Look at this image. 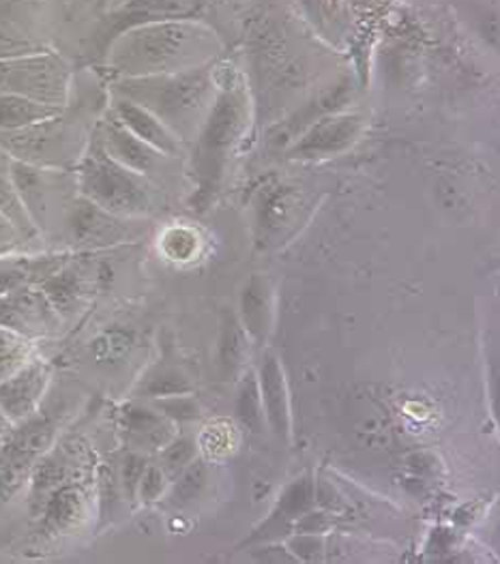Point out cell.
Masks as SVG:
<instances>
[{
	"instance_id": "obj_1",
	"label": "cell",
	"mask_w": 500,
	"mask_h": 564,
	"mask_svg": "<svg viewBox=\"0 0 500 564\" xmlns=\"http://www.w3.org/2000/svg\"><path fill=\"white\" fill-rule=\"evenodd\" d=\"M219 35L200 20H170L129 29L110 41V65L123 78L185 72L215 63Z\"/></svg>"
},
{
	"instance_id": "obj_2",
	"label": "cell",
	"mask_w": 500,
	"mask_h": 564,
	"mask_svg": "<svg viewBox=\"0 0 500 564\" xmlns=\"http://www.w3.org/2000/svg\"><path fill=\"white\" fill-rule=\"evenodd\" d=\"M119 97L142 106L181 140L194 144L209 117L219 84L215 63L144 78H123L117 86Z\"/></svg>"
},
{
	"instance_id": "obj_3",
	"label": "cell",
	"mask_w": 500,
	"mask_h": 564,
	"mask_svg": "<svg viewBox=\"0 0 500 564\" xmlns=\"http://www.w3.org/2000/svg\"><path fill=\"white\" fill-rule=\"evenodd\" d=\"M251 119L250 93L241 80L219 86L209 117L194 140V174L198 194L194 202L207 206L219 189L228 162L248 133Z\"/></svg>"
},
{
	"instance_id": "obj_4",
	"label": "cell",
	"mask_w": 500,
	"mask_h": 564,
	"mask_svg": "<svg viewBox=\"0 0 500 564\" xmlns=\"http://www.w3.org/2000/svg\"><path fill=\"white\" fill-rule=\"evenodd\" d=\"M83 198L117 217H142L151 210V194L142 174L115 162L99 142L84 155L78 174Z\"/></svg>"
},
{
	"instance_id": "obj_5",
	"label": "cell",
	"mask_w": 500,
	"mask_h": 564,
	"mask_svg": "<svg viewBox=\"0 0 500 564\" xmlns=\"http://www.w3.org/2000/svg\"><path fill=\"white\" fill-rule=\"evenodd\" d=\"M0 86L37 104L63 108L69 95V69L54 54H33L0 61Z\"/></svg>"
},
{
	"instance_id": "obj_6",
	"label": "cell",
	"mask_w": 500,
	"mask_h": 564,
	"mask_svg": "<svg viewBox=\"0 0 500 564\" xmlns=\"http://www.w3.org/2000/svg\"><path fill=\"white\" fill-rule=\"evenodd\" d=\"M363 133L359 115L331 112L312 122L298 138H294L286 155L294 162H320L346 153Z\"/></svg>"
},
{
	"instance_id": "obj_7",
	"label": "cell",
	"mask_w": 500,
	"mask_h": 564,
	"mask_svg": "<svg viewBox=\"0 0 500 564\" xmlns=\"http://www.w3.org/2000/svg\"><path fill=\"white\" fill-rule=\"evenodd\" d=\"M207 7L209 0H129L126 4L112 9L106 41L110 43L117 35L142 24L170 20H200Z\"/></svg>"
},
{
	"instance_id": "obj_8",
	"label": "cell",
	"mask_w": 500,
	"mask_h": 564,
	"mask_svg": "<svg viewBox=\"0 0 500 564\" xmlns=\"http://www.w3.org/2000/svg\"><path fill=\"white\" fill-rule=\"evenodd\" d=\"M58 324V314L45 294L31 285L0 294V326L24 337L45 335Z\"/></svg>"
},
{
	"instance_id": "obj_9",
	"label": "cell",
	"mask_w": 500,
	"mask_h": 564,
	"mask_svg": "<svg viewBox=\"0 0 500 564\" xmlns=\"http://www.w3.org/2000/svg\"><path fill=\"white\" fill-rule=\"evenodd\" d=\"M260 402L264 410L267 425L280 441H292V410L291 398H289V384L284 376V367L280 364L278 355L269 352L264 355L262 365L256 373Z\"/></svg>"
},
{
	"instance_id": "obj_10",
	"label": "cell",
	"mask_w": 500,
	"mask_h": 564,
	"mask_svg": "<svg viewBox=\"0 0 500 564\" xmlns=\"http://www.w3.org/2000/svg\"><path fill=\"white\" fill-rule=\"evenodd\" d=\"M50 369L42 361L24 365L18 373L0 382V412L13 421H26L35 414L47 389Z\"/></svg>"
},
{
	"instance_id": "obj_11",
	"label": "cell",
	"mask_w": 500,
	"mask_h": 564,
	"mask_svg": "<svg viewBox=\"0 0 500 564\" xmlns=\"http://www.w3.org/2000/svg\"><path fill=\"white\" fill-rule=\"evenodd\" d=\"M301 213H303V202L296 189L286 185L269 189L258 206V221H256V228L260 232L258 242L264 247L282 245V241H286V237L296 228Z\"/></svg>"
},
{
	"instance_id": "obj_12",
	"label": "cell",
	"mask_w": 500,
	"mask_h": 564,
	"mask_svg": "<svg viewBox=\"0 0 500 564\" xmlns=\"http://www.w3.org/2000/svg\"><path fill=\"white\" fill-rule=\"evenodd\" d=\"M314 500H316V494H314L312 475H303L301 479L292 481L280 496L269 520L253 532L250 543H271L278 536L291 534L292 528H296L298 520L314 509Z\"/></svg>"
},
{
	"instance_id": "obj_13",
	"label": "cell",
	"mask_w": 500,
	"mask_h": 564,
	"mask_svg": "<svg viewBox=\"0 0 500 564\" xmlns=\"http://www.w3.org/2000/svg\"><path fill=\"white\" fill-rule=\"evenodd\" d=\"M67 230L72 241L83 247H108L127 237L123 217H117L86 198L74 202Z\"/></svg>"
},
{
	"instance_id": "obj_14",
	"label": "cell",
	"mask_w": 500,
	"mask_h": 564,
	"mask_svg": "<svg viewBox=\"0 0 500 564\" xmlns=\"http://www.w3.org/2000/svg\"><path fill=\"white\" fill-rule=\"evenodd\" d=\"M58 117L35 122L15 131H7L2 144L15 155L18 162L45 163L61 155L63 149V129Z\"/></svg>"
},
{
	"instance_id": "obj_15",
	"label": "cell",
	"mask_w": 500,
	"mask_h": 564,
	"mask_svg": "<svg viewBox=\"0 0 500 564\" xmlns=\"http://www.w3.org/2000/svg\"><path fill=\"white\" fill-rule=\"evenodd\" d=\"M97 142L115 162L126 165L131 172H138L142 176L155 167L160 158H166L157 153L153 147H149L146 142H142L140 138H135L115 117H110L101 124Z\"/></svg>"
},
{
	"instance_id": "obj_16",
	"label": "cell",
	"mask_w": 500,
	"mask_h": 564,
	"mask_svg": "<svg viewBox=\"0 0 500 564\" xmlns=\"http://www.w3.org/2000/svg\"><path fill=\"white\" fill-rule=\"evenodd\" d=\"M275 318V296L267 278L253 275L246 283L239 301V323L246 328L251 344L262 346L271 330Z\"/></svg>"
},
{
	"instance_id": "obj_17",
	"label": "cell",
	"mask_w": 500,
	"mask_h": 564,
	"mask_svg": "<svg viewBox=\"0 0 500 564\" xmlns=\"http://www.w3.org/2000/svg\"><path fill=\"white\" fill-rule=\"evenodd\" d=\"M123 425L127 443L138 453H160L176 436V423L155 408H127Z\"/></svg>"
},
{
	"instance_id": "obj_18",
	"label": "cell",
	"mask_w": 500,
	"mask_h": 564,
	"mask_svg": "<svg viewBox=\"0 0 500 564\" xmlns=\"http://www.w3.org/2000/svg\"><path fill=\"white\" fill-rule=\"evenodd\" d=\"M115 119L127 127L135 138L153 147L157 153L166 158H176L181 153V140L167 129L166 124L126 97L117 99Z\"/></svg>"
},
{
	"instance_id": "obj_19",
	"label": "cell",
	"mask_w": 500,
	"mask_h": 564,
	"mask_svg": "<svg viewBox=\"0 0 500 564\" xmlns=\"http://www.w3.org/2000/svg\"><path fill=\"white\" fill-rule=\"evenodd\" d=\"M86 518V496L78 485H61L43 502V530L50 536H61L83 524Z\"/></svg>"
},
{
	"instance_id": "obj_20",
	"label": "cell",
	"mask_w": 500,
	"mask_h": 564,
	"mask_svg": "<svg viewBox=\"0 0 500 564\" xmlns=\"http://www.w3.org/2000/svg\"><path fill=\"white\" fill-rule=\"evenodd\" d=\"M61 110L63 108L37 104L33 99H26L13 93H2L0 95V129L15 131L35 122L61 117Z\"/></svg>"
},
{
	"instance_id": "obj_21",
	"label": "cell",
	"mask_w": 500,
	"mask_h": 564,
	"mask_svg": "<svg viewBox=\"0 0 500 564\" xmlns=\"http://www.w3.org/2000/svg\"><path fill=\"white\" fill-rule=\"evenodd\" d=\"M83 273L74 267L54 271L50 278L42 282V292L50 305L56 310V314H69L74 312L84 299Z\"/></svg>"
},
{
	"instance_id": "obj_22",
	"label": "cell",
	"mask_w": 500,
	"mask_h": 564,
	"mask_svg": "<svg viewBox=\"0 0 500 564\" xmlns=\"http://www.w3.org/2000/svg\"><path fill=\"white\" fill-rule=\"evenodd\" d=\"M251 339L237 316H226L219 337V367L226 378H235L250 357Z\"/></svg>"
},
{
	"instance_id": "obj_23",
	"label": "cell",
	"mask_w": 500,
	"mask_h": 564,
	"mask_svg": "<svg viewBox=\"0 0 500 564\" xmlns=\"http://www.w3.org/2000/svg\"><path fill=\"white\" fill-rule=\"evenodd\" d=\"M56 434V427L50 419H26V423L15 432L11 443L7 444L9 451L31 459L37 464V459L43 457V453L52 446Z\"/></svg>"
},
{
	"instance_id": "obj_24",
	"label": "cell",
	"mask_w": 500,
	"mask_h": 564,
	"mask_svg": "<svg viewBox=\"0 0 500 564\" xmlns=\"http://www.w3.org/2000/svg\"><path fill=\"white\" fill-rule=\"evenodd\" d=\"M31 355L33 348L29 337L0 326V382L18 373L24 365L31 364Z\"/></svg>"
},
{
	"instance_id": "obj_25",
	"label": "cell",
	"mask_w": 500,
	"mask_h": 564,
	"mask_svg": "<svg viewBox=\"0 0 500 564\" xmlns=\"http://www.w3.org/2000/svg\"><path fill=\"white\" fill-rule=\"evenodd\" d=\"M0 213L15 226L20 237L35 235V224H33L26 206L20 200L11 176H4L2 172H0Z\"/></svg>"
},
{
	"instance_id": "obj_26",
	"label": "cell",
	"mask_w": 500,
	"mask_h": 564,
	"mask_svg": "<svg viewBox=\"0 0 500 564\" xmlns=\"http://www.w3.org/2000/svg\"><path fill=\"white\" fill-rule=\"evenodd\" d=\"M237 419L253 432V434H260L264 430V410H262V402H260V391H258V380H256V373H250L241 389H239V398H237Z\"/></svg>"
},
{
	"instance_id": "obj_27",
	"label": "cell",
	"mask_w": 500,
	"mask_h": 564,
	"mask_svg": "<svg viewBox=\"0 0 500 564\" xmlns=\"http://www.w3.org/2000/svg\"><path fill=\"white\" fill-rule=\"evenodd\" d=\"M35 462L4 448L0 455V502H7L22 484L26 481V477L31 475Z\"/></svg>"
},
{
	"instance_id": "obj_28",
	"label": "cell",
	"mask_w": 500,
	"mask_h": 564,
	"mask_svg": "<svg viewBox=\"0 0 500 564\" xmlns=\"http://www.w3.org/2000/svg\"><path fill=\"white\" fill-rule=\"evenodd\" d=\"M198 457V446L192 436H174L170 443L160 451V466L164 468L167 477L176 479L189 464Z\"/></svg>"
},
{
	"instance_id": "obj_29",
	"label": "cell",
	"mask_w": 500,
	"mask_h": 564,
	"mask_svg": "<svg viewBox=\"0 0 500 564\" xmlns=\"http://www.w3.org/2000/svg\"><path fill=\"white\" fill-rule=\"evenodd\" d=\"M209 481V473H207V466L203 462H194L189 464L178 477H176V484L170 491V500L174 505H189L194 502L196 498H200V494L205 491Z\"/></svg>"
},
{
	"instance_id": "obj_30",
	"label": "cell",
	"mask_w": 500,
	"mask_h": 564,
	"mask_svg": "<svg viewBox=\"0 0 500 564\" xmlns=\"http://www.w3.org/2000/svg\"><path fill=\"white\" fill-rule=\"evenodd\" d=\"M144 395H149L151 400L157 398H170V395H185V393H194V387L189 384V380L172 367H164L160 371H155L142 387Z\"/></svg>"
},
{
	"instance_id": "obj_31",
	"label": "cell",
	"mask_w": 500,
	"mask_h": 564,
	"mask_svg": "<svg viewBox=\"0 0 500 564\" xmlns=\"http://www.w3.org/2000/svg\"><path fill=\"white\" fill-rule=\"evenodd\" d=\"M327 541L320 532H296L286 541V552L303 563H323Z\"/></svg>"
},
{
	"instance_id": "obj_32",
	"label": "cell",
	"mask_w": 500,
	"mask_h": 564,
	"mask_svg": "<svg viewBox=\"0 0 500 564\" xmlns=\"http://www.w3.org/2000/svg\"><path fill=\"white\" fill-rule=\"evenodd\" d=\"M153 408L160 410L164 416H167L170 421H174L176 425L194 423V421L200 419V405H198L196 398L192 393L157 398V400H153Z\"/></svg>"
},
{
	"instance_id": "obj_33",
	"label": "cell",
	"mask_w": 500,
	"mask_h": 564,
	"mask_svg": "<svg viewBox=\"0 0 500 564\" xmlns=\"http://www.w3.org/2000/svg\"><path fill=\"white\" fill-rule=\"evenodd\" d=\"M167 489H170V477L164 473V468L160 464L149 462L142 477H140V484L135 489V498L142 505H153V502L164 498Z\"/></svg>"
},
{
	"instance_id": "obj_34",
	"label": "cell",
	"mask_w": 500,
	"mask_h": 564,
	"mask_svg": "<svg viewBox=\"0 0 500 564\" xmlns=\"http://www.w3.org/2000/svg\"><path fill=\"white\" fill-rule=\"evenodd\" d=\"M146 464H149V459L144 457V453H138V451L127 453V457L123 459L121 484H123V489H126L129 500H135V489H138L140 477H142Z\"/></svg>"
},
{
	"instance_id": "obj_35",
	"label": "cell",
	"mask_w": 500,
	"mask_h": 564,
	"mask_svg": "<svg viewBox=\"0 0 500 564\" xmlns=\"http://www.w3.org/2000/svg\"><path fill=\"white\" fill-rule=\"evenodd\" d=\"M20 239V232L15 226L0 213V247H9Z\"/></svg>"
},
{
	"instance_id": "obj_36",
	"label": "cell",
	"mask_w": 500,
	"mask_h": 564,
	"mask_svg": "<svg viewBox=\"0 0 500 564\" xmlns=\"http://www.w3.org/2000/svg\"><path fill=\"white\" fill-rule=\"evenodd\" d=\"M126 2H129V0H108L106 4L110 7V9H117V7H121V4H126Z\"/></svg>"
}]
</instances>
